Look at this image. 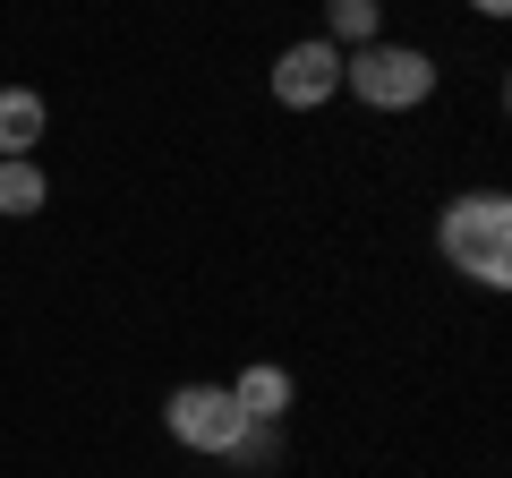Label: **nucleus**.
Listing matches in <instances>:
<instances>
[{
	"label": "nucleus",
	"mask_w": 512,
	"mask_h": 478,
	"mask_svg": "<svg viewBox=\"0 0 512 478\" xmlns=\"http://www.w3.org/2000/svg\"><path fill=\"white\" fill-rule=\"evenodd\" d=\"M342 86L359 94V103L376 111H410L436 94V60L419 52V43H359V52L342 60Z\"/></svg>",
	"instance_id": "2"
},
{
	"label": "nucleus",
	"mask_w": 512,
	"mask_h": 478,
	"mask_svg": "<svg viewBox=\"0 0 512 478\" xmlns=\"http://www.w3.org/2000/svg\"><path fill=\"white\" fill-rule=\"evenodd\" d=\"M163 427L188 444V453H222V461L248 444V410L231 402V385H180L163 402Z\"/></svg>",
	"instance_id": "3"
},
{
	"label": "nucleus",
	"mask_w": 512,
	"mask_h": 478,
	"mask_svg": "<svg viewBox=\"0 0 512 478\" xmlns=\"http://www.w3.org/2000/svg\"><path fill=\"white\" fill-rule=\"evenodd\" d=\"M333 52H342V43H376V0H333Z\"/></svg>",
	"instance_id": "8"
},
{
	"label": "nucleus",
	"mask_w": 512,
	"mask_h": 478,
	"mask_svg": "<svg viewBox=\"0 0 512 478\" xmlns=\"http://www.w3.org/2000/svg\"><path fill=\"white\" fill-rule=\"evenodd\" d=\"M436 248H444L453 274L478 282V291H504V282H512V197H504V188H478V197L444 205Z\"/></svg>",
	"instance_id": "1"
},
{
	"label": "nucleus",
	"mask_w": 512,
	"mask_h": 478,
	"mask_svg": "<svg viewBox=\"0 0 512 478\" xmlns=\"http://www.w3.org/2000/svg\"><path fill=\"white\" fill-rule=\"evenodd\" d=\"M52 137V103L35 86H0V154H35Z\"/></svg>",
	"instance_id": "5"
},
{
	"label": "nucleus",
	"mask_w": 512,
	"mask_h": 478,
	"mask_svg": "<svg viewBox=\"0 0 512 478\" xmlns=\"http://www.w3.org/2000/svg\"><path fill=\"white\" fill-rule=\"evenodd\" d=\"M231 402L248 410V427H274L282 410H291V376H282V368H248V376L231 385Z\"/></svg>",
	"instance_id": "7"
},
{
	"label": "nucleus",
	"mask_w": 512,
	"mask_h": 478,
	"mask_svg": "<svg viewBox=\"0 0 512 478\" xmlns=\"http://www.w3.org/2000/svg\"><path fill=\"white\" fill-rule=\"evenodd\" d=\"M43 197H52V180H43L35 154H0V214L26 222V214H43Z\"/></svg>",
	"instance_id": "6"
},
{
	"label": "nucleus",
	"mask_w": 512,
	"mask_h": 478,
	"mask_svg": "<svg viewBox=\"0 0 512 478\" xmlns=\"http://www.w3.org/2000/svg\"><path fill=\"white\" fill-rule=\"evenodd\" d=\"M333 86H342V52H333L325 35L291 43V52L274 60V103H291V111H316Z\"/></svg>",
	"instance_id": "4"
},
{
	"label": "nucleus",
	"mask_w": 512,
	"mask_h": 478,
	"mask_svg": "<svg viewBox=\"0 0 512 478\" xmlns=\"http://www.w3.org/2000/svg\"><path fill=\"white\" fill-rule=\"evenodd\" d=\"M470 9H478V18H504V9H512V0H470Z\"/></svg>",
	"instance_id": "9"
}]
</instances>
